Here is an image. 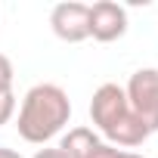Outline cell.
Segmentation results:
<instances>
[{"instance_id":"cell-1","label":"cell","mask_w":158,"mask_h":158,"mask_svg":"<svg viewBox=\"0 0 158 158\" xmlns=\"http://www.w3.org/2000/svg\"><path fill=\"white\" fill-rule=\"evenodd\" d=\"M68 118H71V99H68V93L59 84H47L44 81V84H34L25 93L16 130H19V136L25 143L44 146L56 133H62V127L68 124Z\"/></svg>"},{"instance_id":"cell-2","label":"cell","mask_w":158,"mask_h":158,"mask_svg":"<svg viewBox=\"0 0 158 158\" xmlns=\"http://www.w3.org/2000/svg\"><path fill=\"white\" fill-rule=\"evenodd\" d=\"M90 121L93 127L109 139V146H124V149H136L143 146L152 133L149 127L133 115L124 87L118 84H102L96 87L93 99H90Z\"/></svg>"},{"instance_id":"cell-3","label":"cell","mask_w":158,"mask_h":158,"mask_svg":"<svg viewBox=\"0 0 158 158\" xmlns=\"http://www.w3.org/2000/svg\"><path fill=\"white\" fill-rule=\"evenodd\" d=\"M124 93H127V102H130L133 115L149 127V133H155L158 130V68L133 71Z\"/></svg>"},{"instance_id":"cell-4","label":"cell","mask_w":158,"mask_h":158,"mask_svg":"<svg viewBox=\"0 0 158 158\" xmlns=\"http://www.w3.org/2000/svg\"><path fill=\"white\" fill-rule=\"evenodd\" d=\"M90 6L87 3H74V0H68V3H56L53 13H50V28L59 40L65 44H81L90 37Z\"/></svg>"},{"instance_id":"cell-5","label":"cell","mask_w":158,"mask_h":158,"mask_svg":"<svg viewBox=\"0 0 158 158\" xmlns=\"http://www.w3.org/2000/svg\"><path fill=\"white\" fill-rule=\"evenodd\" d=\"M90 37L99 44H112L118 37L127 34V10L118 6L115 0H99V3L90 6Z\"/></svg>"},{"instance_id":"cell-6","label":"cell","mask_w":158,"mask_h":158,"mask_svg":"<svg viewBox=\"0 0 158 158\" xmlns=\"http://www.w3.org/2000/svg\"><path fill=\"white\" fill-rule=\"evenodd\" d=\"M99 143H102V139H99V133H96L93 127H71V130L62 136L59 149H62L68 158H87Z\"/></svg>"},{"instance_id":"cell-7","label":"cell","mask_w":158,"mask_h":158,"mask_svg":"<svg viewBox=\"0 0 158 158\" xmlns=\"http://www.w3.org/2000/svg\"><path fill=\"white\" fill-rule=\"evenodd\" d=\"M13 115H16V93H13V84H0V127L10 124Z\"/></svg>"},{"instance_id":"cell-8","label":"cell","mask_w":158,"mask_h":158,"mask_svg":"<svg viewBox=\"0 0 158 158\" xmlns=\"http://www.w3.org/2000/svg\"><path fill=\"white\" fill-rule=\"evenodd\" d=\"M87 158H146L139 152H127V149H118V146H109V143H99Z\"/></svg>"},{"instance_id":"cell-9","label":"cell","mask_w":158,"mask_h":158,"mask_svg":"<svg viewBox=\"0 0 158 158\" xmlns=\"http://www.w3.org/2000/svg\"><path fill=\"white\" fill-rule=\"evenodd\" d=\"M0 84H13V62L0 53Z\"/></svg>"},{"instance_id":"cell-10","label":"cell","mask_w":158,"mask_h":158,"mask_svg":"<svg viewBox=\"0 0 158 158\" xmlns=\"http://www.w3.org/2000/svg\"><path fill=\"white\" fill-rule=\"evenodd\" d=\"M34 158H68V155L56 146V149H37V152H34Z\"/></svg>"},{"instance_id":"cell-11","label":"cell","mask_w":158,"mask_h":158,"mask_svg":"<svg viewBox=\"0 0 158 158\" xmlns=\"http://www.w3.org/2000/svg\"><path fill=\"white\" fill-rule=\"evenodd\" d=\"M0 158H22L16 149H6V146H0Z\"/></svg>"}]
</instances>
